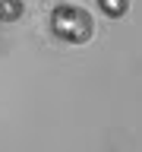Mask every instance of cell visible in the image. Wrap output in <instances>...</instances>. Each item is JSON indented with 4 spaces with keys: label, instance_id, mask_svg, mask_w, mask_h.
<instances>
[{
    "label": "cell",
    "instance_id": "cell-3",
    "mask_svg": "<svg viewBox=\"0 0 142 152\" xmlns=\"http://www.w3.org/2000/svg\"><path fill=\"white\" fill-rule=\"evenodd\" d=\"M22 16V0H0V22H16Z\"/></svg>",
    "mask_w": 142,
    "mask_h": 152
},
{
    "label": "cell",
    "instance_id": "cell-2",
    "mask_svg": "<svg viewBox=\"0 0 142 152\" xmlns=\"http://www.w3.org/2000/svg\"><path fill=\"white\" fill-rule=\"evenodd\" d=\"M98 10H101L107 19H120L126 16V10H130V0H95Z\"/></svg>",
    "mask_w": 142,
    "mask_h": 152
},
{
    "label": "cell",
    "instance_id": "cell-1",
    "mask_svg": "<svg viewBox=\"0 0 142 152\" xmlns=\"http://www.w3.org/2000/svg\"><path fill=\"white\" fill-rule=\"evenodd\" d=\"M51 32L66 45H85L95 35V19L88 10L73 3H57L51 10Z\"/></svg>",
    "mask_w": 142,
    "mask_h": 152
}]
</instances>
